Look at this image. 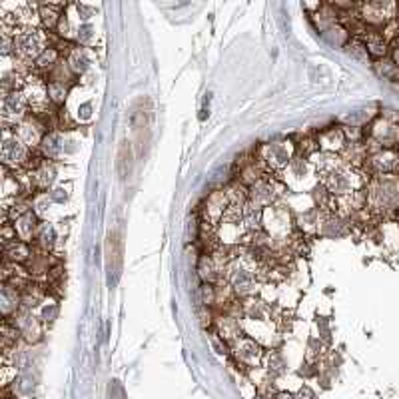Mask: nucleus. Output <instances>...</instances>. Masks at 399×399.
<instances>
[{
	"label": "nucleus",
	"mask_w": 399,
	"mask_h": 399,
	"mask_svg": "<svg viewBox=\"0 0 399 399\" xmlns=\"http://www.w3.org/2000/svg\"><path fill=\"white\" fill-rule=\"evenodd\" d=\"M368 210L391 214L399 210V176H371L365 184Z\"/></svg>",
	"instance_id": "f257e3e1"
},
{
	"label": "nucleus",
	"mask_w": 399,
	"mask_h": 399,
	"mask_svg": "<svg viewBox=\"0 0 399 399\" xmlns=\"http://www.w3.org/2000/svg\"><path fill=\"white\" fill-rule=\"evenodd\" d=\"M226 282L234 290L236 298H252L258 283H260V263L252 260L248 253L243 256H234L226 270Z\"/></svg>",
	"instance_id": "f03ea898"
},
{
	"label": "nucleus",
	"mask_w": 399,
	"mask_h": 399,
	"mask_svg": "<svg viewBox=\"0 0 399 399\" xmlns=\"http://www.w3.org/2000/svg\"><path fill=\"white\" fill-rule=\"evenodd\" d=\"M368 180L370 178H365L361 172H358V170H353V168L345 164H341L340 168L331 170L330 174L321 176V184L325 186V190L335 200L345 198V196L353 194L358 190H363L365 184H368Z\"/></svg>",
	"instance_id": "7ed1b4c3"
},
{
	"label": "nucleus",
	"mask_w": 399,
	"mask_h": 399,
	"mask_svg": "<svg viewBox=\"0 0 399 399\" xmlns=\"http://www.w3.org/2000/svg\"><path fill=\"white\" fill-rule=\"evenodd\" d=\"M14 49H16L14 56L32 62L49 49V36H46V32H42L36 26H26L14 36Z\"/></svg>",
	"instance_id": "20e7f679"
},
{
	"label": "nucleus",
	"mask_w": 399,
	"mask_h": 399,
	"mask_svg": "<svg viewBox=\"0 0 399 399\" xmlns=\"http://www.w3.org/2000/svg\"><path fill=\"white\" fill-rule=\"evenodd\" d=\"M0 158H2L4 168L19 170L22 166H29L30 148L14 134V130L4 128V132H2V146H0Z\"/></svg>",
	"instance_id": "39448f33"
},
{
	"label": "nucleus",
	"mask_w": 399,
	"mask_h": 399,
	"mask_svg": "<svg viewBox=\"0 0 399 399\" xmlns=\"http://www.w3.org/2000/svg\"><path fill=\"white\" fill-rule=\"evenodd\" d=\"M395 12H398V4L393 2H365L360 6V20L363 24H371V26H388L391 20H395Z\"/></svg>",
	"instance_id": "423d86ee"
},
{
	"label": "nucleus",
	"mask_w": 399,
	"mask_h": 399,
	"mask_svg": "<svg viewBox=\"0 0 399 399\" xmlns=\"http://www.w3.org/2000/svg\"><path fill=\"white\" fill-rule=\"evenodd\" d=\"M278 196H280L278 184L266 176L248 188V206H252L256 210H266V208L276 204Z\"/></svg>",
	"instance_id": "0eeeda50"
},
{
	"label": "nucleus",
	"mask_w": 399,
	"mask_h": 399,
	"mask_svg": "<svg viewBox=\"0 0 399 399\" xmlns=\"http://www.w3.org/2000/svg\"><path fill=\"white\" fill-rule=\"evenodd\" d=\"M365 168L373 176H399V152L395 148H381L368 156Z\"/></svg>",
	"instance_id": "6e6552de"
},
{
	"label": "nucleus",
	"mask_w": 399,
	"mask_h": 399,
	"mask_svg": "<svg viewBox=\"0 0 399 399\" xmlns=\"http://www.w3.org/2000/svg\"><path fill=\"white\" fill-rule=\"evenodd\" d=\"M29 100L22 90H10L2 94V118L6 124H20L26 120V110H29Z\"/></svg>",
	"instance_id": "1a4fd4ad"
},
{
	"label": "nucleus",
	"mask_w": 399,
	"mask_h": 399,
	"mask_svg": "<svg viewBox=\"0 0 399 399\" xmlns=\"http://www.w3.org/2000/svg\"><path fill=\"white\" fill-rule=\"evenodd\" d=\"M351 224L348 218H343L338 212H321L320 220H318V234H321L323 238H331V240H338L343 236L350 234Z\"/></svg>",
	"instance_id": "9d476101"
},
{
	"label": "nucleus",
	"mask_w": 399,
	"mask_h": 399,
	"mask_svg": "<svg viewBox=\"0 0 399 399\" xmlns=\"http://www.w3.org/2000/svg\"><path fill=\"white\" fill-rule=\"evenodd\" d=\"M370 140H373L381 148L399 146V124L390 122L385 118H378L375 122H371Z\"/></svg>",
	"instance_id": "9b49d317"
},
{
	"label": "nucleus",
	"mask_w": 399,
	"mask_h": 399,
	"mask_svg": "<svg viewBox=\"0 0 399 399\" xmlns=\"http://www.w3.org/2000/svg\"><path fill=\"white\" fill-rule=\"evenodd\" d=\"M292 146L286 142H273L262 148V162L272 170H283L292 164Z\"/></svg>",
	"instance_id": "f8f14e48"
},
{
	"label": "nucleus",
	"mask_w": 399,
	"mask_h": 399,
	"mask_svg": "<svg viewBox=\"0 0 399 399\" xmlns=\"http://www.w3.org/2000/svg\"><path fill=\"white\" fill-rule=\"evenodd\" d=\"M228 210H230V202H228L226 190H218V192H212V194L208 196L204 206V214L206 220L210 224H220Z\"/></svg>",
	"instance_id": "ddd939ff"
},
{
	"label": "nucleus",
	"mask_w": 399,
	"mask_h": 399,
	"mask_svg": "<svg viewBox=\"0 0 399 399\" xmlns=\"http://www.w3.org/2000/svg\"><path fill=\"white\" fill-rule=\"evenodd\" d=\"M14 325L19 328L20 335H24L29 341H36L40 340L42 335V323L40 320L34 315V312L30 310H20L19 313H14Z\"/></svg>",
	"instance_id": "4468645a"
},
{
	"label": "nucleus",
	"mask_w": 399,
	"mask_h": 399,
	"mask_svg": "<svg viewBox=\"0 0 399 399\" xmlns=\"http://www.w3.org/2000/svg\"><path fill=\"white\" fill-rule=\"evenodd\" d=\"M42 124L36 122V120H32V118H26V120H22L20 124L14 126V134L26 144L29 148H36L42 144V140H44V134H42Z\"/></svg>",
	"instance_id": "2eb2a0df"
},
{
	"label": "nucleus",
	"mask_w": 399,
	"mask_h": 399,
	"mask_svg": "<svg viewBox=\"0 0 399 399\" xmlns=\"http://www.w3.org/2000/svg\"><path fill=\"white\" fill-rule=\"evenodd\" d=\"M14 230H16V236H19V240L22 242H32L34 238H36V232H39V216L36 212H32L29 210L26 214H22L19 220H14Z\"/></svg>",
	"instance_id": "dca6fc26"
},
{
	"label": "nucleus",
	"mask_w": 399,
	"mask_h": 399,
	"mask_svg": "<svg viewBox=\"0 0 399 399\" xmlns=\"http://www.w3.org/2000/svg\"><path fill=\"white\" fill-rule=\"evenodd\" d=\"M30 182L36 186L39 190H50L56 182V168L49 160H42L30 174Z\"/></svg>",
	"instance_id": "f3484780"
},
{
	"label": "nucleus",
	"mask_w": 399,
	"mask_h": 399,
	"mask_svg": "<svg viewBox=\"0 0 399 399\" xmlns=\"http://www.w3.org/2000/svg\"><path fill=\"white\" fill-rule=\"evenodd\" d=\"M310 164H312V168L318 174L325 176L330 174L331 170L340 168V166L343 164V160H341L340 154H335V152H325V150H321V152H313L312 156H310Z\"/></svg>",
	"instance_id": "a211bd4d"
},
{
	"label": "nucleus",
	"mask_w": 399,
	"mask_h": 399,
	"mask_svg": "<svg viewBox=\"0 0 399 399\" xmlns=\"http://www.w3.org/2000/svg\"><path fill=\"white\" fill-rule=\"evenodd\" d=\"M198 273H200V278H202V282L204 283H220L224 282V272L220 270V266L216 263V260L212 256H202L200 258V262H198Z\"/></svg>",
	"instance_id": "6ab92c4d"
},
{
	"label": "nucleus",
	"mask_w": 399,
	"mask_h": 399,
	"mask_svg": "<svg viewBox=\"0 0 399 399\" xmlns=\"http://www.w3.org/2000/svg\"><path fill=\"white\" fill-rule=\"evenodd\" d=\"M363 44L370 52L371 59L383 60L388 56V50H390V40L383 36V32H365L363 36Z\"/></svg>",
	"instance_id": "aec40b11"
},
{
	"label": "nucleus",
	"mask_w": 399,
	"mask_h": 399,
	"mask_svg": "<svg viewBox=\"0 0 399 399\" xmlns=\"http://www.w3.org/2000/svg\"><path fill=\"white\" fill-rule=\"evenodd\" d=\"M320 146L321 150L325 152H335V154H341V150L348 144V138H345V132L343 128H331V130H325L320 136Z\"/></svg>",
	"instance_id": "412c9836"
},
{
	"label": "nucleus",
	"mask_w": 399,
	"mask_h": 399,
	"mask_svg": "<svg viewBox=\"0 0 399 399\" xmlns=\"http://www.w3.org/2000/svg\"><path fill=\"white\" fill-rule=\"evenodd\" d=\"M0 302H2V312L4 315H14L22 310V296H20V290L12 288L10 283H4L2 286V292H0Z\"/></svg>",
	"instance_id": "4be33fe9"
},
{
	"label": "nucleus",
	"mask_w": 399,
	"mask_h": 399,
	"mask_svg": "<svg viewBox=\"0 0 399 399\" xmlns=\"http://www.w3.org/2000/svg\"><path fill=\"white\" fill-rule=\"evenodd\" d=\"M40 152L46 160H60L64 154V138L56 132L44 134V140L40 144Z\"/></svg>",
	"instance_id": "5701e85b"
},
{
	"label": "nucleus",
	"mask_w": 399,
	"mask_h": 399,
	"mask_svg": "<svg viewBox=\"0 0 399 399\" xmlns=\"http://www.w3.org/2000/svg\"><path fill=\"white\" fill-rule=\"evenodd\" d=\"M32 250L29 248V243L22 240H12V242L4 243V260L9 263H26L29 262Z\"/></svg>",
	"instance_id": "b1692460"
},
{
	"label": "nucleus",
	"mask_w": 399,
	"mask_h": 399,
	"mask_svg": "<svg viewBox=\"0 0 399 399\" xmlns=\"http://www.w3.org/2000/svg\"><path fill=\"white\" fill-rule=\"evenodd\" d=\"M69 66L72 69L74 74H86L88 70L92 69V54L82 46H76L69 52Z\"/></svg>",
	"instance_id": "393cba45"
},
{
	"label": "nucleus",
	"mask_w": 399,
	"mask_h": 399,
	"mask_svg": "<svg viewBox=\"0 0 399 399\" xmlns=\"http://www.w3.org/2000/svg\"><path fill=\"white\" fill-rule=\"evenodd\" d=\"M36 243H39L40 250L44 252H52L56 248V242H59V234H56V228L49 222H40L39 232H36Z\"/></svg>",
	"instance_id": "a878e982"
},
{
	"label": "nucleus",
	"mask_w": 399,
	"mask_h": 399,
	"mask_svg": "<svg viewBox=\"0 0 399 399\" xmlns=\"http://www.w3.org/2000/svg\"><path fill=\"white\" fill-rule=\"evenodd\" d=\"M243 315H246L248 320L266 321L270 318V308H268L266 302H262V300L250 298L248 302L243 303Z\"/></svg>",
	"instance_id": "bb28decb"
},
{
	"label": "nucleus",
	"mask_w": 399,
	"mask_h": 399,
	"mask_svg": "<svg viewBox=\"0 0 399 399\" xmlns=\"http://www.w3.org/2000/svg\"><path fill=\"white\" fill-rule=\"evenodd\" d=\"M226 196H228L230 208H246L248 206V186L242 182H234L232 186H228Z\"/></svg>",
	"instance_id": "cd10ccee"
},
{
	"label": "nucleus",
	"mask_w": 399,
	"mask_h": 399,
	"mask_svg": "<svg viewBox=\"0 0 399 399\" xmlns=\"http://www.w3.org/2000/svg\"><path fill=\"white\" fill-rule=\"evenodd\" d=\"M39 16L42 20V24H44V29L56 30L60 16H62V10H60L59 4H40Z\"/></svg>",
	"instance_id": "c85d7f7f"
},
{
	"label": "nucleus",
	"mask_w": 399,
	"mask_h": 399,
	"mask_svg": "<svg viewBox=\"0 0 399 399\" xmlns=\"http://www.w3.org/2000/svg\"><path fill=\"white\" fill-rule=\"evenodd\" d=\"M345 52L350 54L351 59L360 60L363 64H371V56L368 49H365V44H363V40L361 39H355V36H351V40L345 44Z\"/></svg>",
	"instance_id": "c756f323"
},
{
	"label": "nucleus",
	"mask_w": 399,
	"mask_h": 399,
	"mask_svg": "<svg viewBox=\"0 0 399 399\" xmlns=\"http://www.w3.org/2000/svg\"><path fill=\"white\" fill-rule=\"evenodd\" d=\"M60 62V52L54 46H49V49L44 50L42 54H40L39 59L34 60V66L40 70H52L56 64Z\"/></svg>",
	"instance_id": "7c9ffc66"
},
{
	"label": "nucleus",
	"mask_w": 399,
	"mask_h": 399,
	"mask_svg": "<svg viewBox=\"0 0 399 399\" xmlns=\"http://www.w3.org/2000/svg\"><path fill=\"white\" fill-rule=\"evenodd\" d=\"M323 36L330 40L331 44H335V46H345L350 42V32H348V29L340 26V24H333L330 29L323 30Z\"/></svg>",
	"instance_id": "2f4dec72"
},
{
	"label": "nucleus",
	"mask_w": 399,
	"mask_h": 399,
	"mask_svg": "<svg viewBox=\"0 0 399 399\" xmlns=\"http://www.w3.org/2000/svg\"><path fill=\"white\" fill-rule=\"evenodd\" d=\"M50 82H60V84H69L70 79H72V69L69 66V62H64V60H60L59 64L54 66V69L50 70Z\"/></svg>",
	"instance_id": "473e14b6"
},
{
	"label": "nucleus",
	"mask_w": 399,
	"mask_h": 399,
	"mask_svg": "<svg viewBox=\"0 0 399 399\" xmlns=\"http://www.w3.org/2000/svg\"><path fill=\"white\" fill-rule=\"evenodd\" d=\"M236 350H238L236 351V353H238V358H242V360H248V358H250L252 361H256L258 358H260V348H258V345L250 340L240 341Z\"/></svg>",
	"instance_id": "72a5a7b5"
},
{
	"label": "nucleus",
	"mask_w": 399,
	"mask_h": 399,
	"mask_svg": "<svg viewBox=\"0 0 399 399\" xmlns=\"http://www.w3.org/2000/svg\"><path fill=\"white\" fill-rule=\"evenodd\" d=\"M49 98L52 104H64L66 94H69V88L66 84H60V82H49Z\"/></svg>",
	"instance_id": "f704fd0d"
},
{
	"label": "nucleus",
	"mask_w": 399,
	"mask_h": 399,
	"mask_svg": "<svg viewBox=\"0 0 399 399\" xmlns=\"http://www.w3.org/2000/svg\"><path fill=\"white\" fill-rule=\"evenodd\" d=\"M76 40H79L82 46L92 44V42L96 40V30H94V26H92L90 22H82V24H79V30H76Z\"/></svg>",
	"instance_id": "c9c22d12"
},
{
	"label": "nucleus",
	"mask_w": 399,
	"mask_h": 399,
	"mask_svg": "<svg viewBox=\"0 0 399 399\" xmlns=\"http://www.w3.org/2000/svg\"><path fill=\"white\" fill-rule=\"evenodd\" d=\"M76 30L79 26H72V22H70V16L66 12H62V16L59 20V26H56V32H59L62 39H76Z\"/></svg>",
	"instance_id": "e433bc0d"
},
{
	"label": "nucleus",
	"mask_w": 399,
	"mask_h": 399,
	"mask_svg": "<svg viewBox=\"0 0 399 399\" xmlns=\"http://www.w3.org/2000/svg\"><path fill=\"white\" fill-rule=\"evenodd\" d=\"M49 196L52 202H59V204H64V202L69 200V192H66L64 188H56V190H52Z\"/></svg>",
	"instance_id": "4c0bfd02"
},
{
	"label": "nucleus",
	"mask_w": 399,
	"mask_h": 399,
	"mask_svg": "<svg viewBox=\"0 0 399 399\" xmlns=\"http://www.w3.org/2000/svg\"><path fill=\"white\" fill-rule=\"evenodd\" d=\"M54 313H56V305H54V302H50L49 305H44V310H42V318H44V321H52Z\"/></svg>",
	"instance_id": "58836bf2"
},
{
	"label": "nucleus",
	"mask_w": 399,
	"mask_h": 399,
	"mask_svg": "<svg viewBox=\"0 0 399 399\" xmlns=\"http://www.w3.org/2000/svg\"><path fill=\"white\" fill-rule=\"evenodd\" d=\"M76 10H79V14L84 20L92 19V14H94V9H90V6H86V4H76Z\"/></svg>",
	"instance_id": "ea45409f"
},
{
	"label": "nucleus",
	"mask_w": 399,
	"mask_h": 399,
	"mask_svg": "<svg viewBox=\"0 0 399 399\" xmlns=\"http://www.w3.org/2000/svg\"><path fill=\"white\" fill-rule=\"evenodd\" d=\"M391 62L395 64V69H399V40L393 42V46H391Z\"/></svg>",
	"instance_id": "a19ab883"
},
{
	"label": "nucleus",
	"mask_w": 399,
	"mask_h": 399,
	"mask_svg": "<svg viewBox=\"0 0 399 399\" xmlns=\"http://www.w3.org/2000/svg\"><path fill=\"white\" fill-rule=\"evenodd\" d=\"M278 399H292V398H290V395H283L282 393V395H278Z\"/></svg>",
	"instance_id": "79ce46f5"
},
{
	"label": "nucleus",
	"mask_w": 399,
	"mask_h": 399,
	"mask_svg": "<svg viewBox=\"0 0 399 399\" xmlns=\"http://www.w3.org/2000/svg\"><path fill=\"white\" fill-rule=\"evenodd\" d=\"M398 152H399V146H398Z\"/></svg>",
	"instance_id": "37998d69"
},
{
	"label": "nucleus",
	"mask_w": 399,
	"mask_h": 399,
	"mask_svg": "<svg viewBox=\"0 0 399 399\" xmlns=\"http://www.w3.org/2000/svg\"><path fill=\"white\" fill-rule=\"evenodd\" d=\"M398 40H399V36H398Z\"/></svg>",
	"instance_id": "c03bdc74"
}]
</instances>
